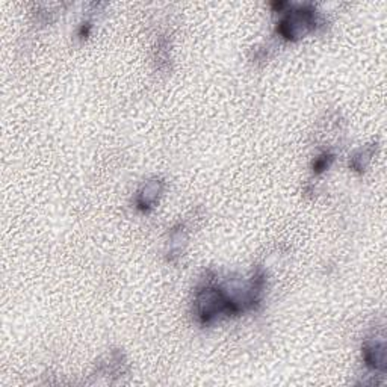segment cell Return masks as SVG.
Listing matches in <instances>:
<instances>
[{"mask_svg":"<svg viewBox=\"0 0 387 387\" xmlns=\"http://www.w3.org/2000/svg\"><path fill=\"white\" fill-rule=\"evenodd\" d=\"M163 189V181L161 179L150 180L148 183L142 186L137 197V206L142 212H148L155 208V204L159 199V195Z\"/></svg>","mask_w":387,"mask_h":387,"instance_id":"cell-3","label":"cell"},{"mask_svg":"<svg viewBox=\"0 0 387 387\" xmlns=\"http://www.w3.org/2000/svg\"><path fill=\"white\" fill-rule=\"evenodd\" d=\"M333 159H335V156L331 153H324L322 156L317 157V161L313 162L315 175H321L322 171H326L331 165V162H333Z\"/></svg>","mask_w":387,"mask_h":387,"instance_id":"cell-5","label":"cell"},{"mask_svg":"<svg viewBox=\"0 0 387 387\" xmlns=\"http://www.w3.org/2000/svg\"><path fill=\"white\" fill-rule=\"evenodd\" d=\"M319 25L318 14L313 6L304 5L298 6L295 10L288 12L277 26V32L288 41H297V39L306 37Z\"/></svg>","mask_w":387,"mask_h":387,"instance_id":"cell-1","label":"cell"},{"mask_svg":"<svg viewBox=\"0 0 387 387\" xmlns=\"http://www.w3.org/2000/svg\"><path fill=\"white\" fill-rule=\"evenodd\" d=\"M363 360L366 366L374 370L386 369V346L383 341H368L363 345Z\"/></svg>","mask_w":387,"mask_h":387,"instance_id":"cell-2","label":"cell"},{"mask_svg":"<svg viewBox=\"0 0 387 387\" xmlns=\"http://www.w3.org/2000/svg\"><path fill=\"white\" fill-rule=\"evenodd\" d=\"M374 147H369V148H363L360 150L359 153H355L353 156V159L350 162L351 168H354L355 171H363L366 168V163L370 161V157L374 155Z\"/></svg>","mask_w":387,"mask_h":387,"instance_id":"cell-4","label":"cell"}]
</instances>
